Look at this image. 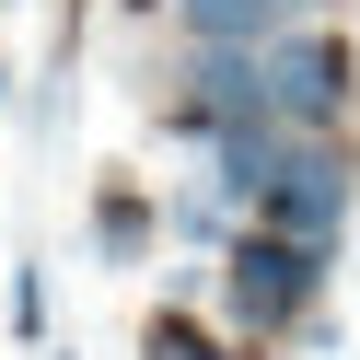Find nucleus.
<instances>
[{
  "instance_id": "f257e3e1",
  "label": "nucleus",
  "mask_w": 360,
  "mask_h": 360,
  "mask_svg": "<svg viewBox=\"0 0 360 360\" xmlns=\"http://www.w3.org/2000/svg\"><path fill=\"white\" fill-rule=\"evenodd\" d=\"M337 94H349V58H337L326 35H279V47H256V117H267V128L337 117Z\"/></svg>"
},
{
  "instance_id": "f03ea898",
  "label": "nucleus",
  "mask_w": 360,
  "mask_h": 360,
  "mask_svg": "<svg viewBox=\"0 0 360 360\" xmlns=\"http://www.w3.org/2000/svg\"><path fill=\"white\" fill-rule=\"evenodd\" d=\"M267 221H279V244H326L337 221H349V163L337 151H279V174H267Z\"/></svg>"
},
{
  "instance_id": "7ed1b4c3",
  "label": "nucleus",
  "mask_w": 360,
  "mask_h": 360,
  "mask_svg": "<svg viewBox=\"0 0 360 360\" xmlns=\"http://www.w3.org/2000/svg\"><path fill=\"white\" fill-rule=\"evenodd\" d=\"M302 290H314V256H302V244L267 233V244H244V256H233V314H244V326H279Z\"/></svg>"
},
{
  "instance_id": "20e7f679",
  "label": "nucleus",
  "mask_w": 360,
  "mask_h": 360,
  "mask_svg": "<svg viewBox=\"0 0 360 360\" xmlns=\"http://www.w3.org/2000/svg\"><path fill=\"white\" fill-rule=\"evenodd\" d=\"M174 12H186L198 47H244V58H256V47H279V35L302 24L314 0H174Z\"/></svg>"
},
{
  "instance_id": "39448f33",
  "label": "nucleus",
  "mask_w": 360,
  "mask_h": 360,
  "mask_svg": "<svg viewBox=\"0 0 360 360\" xmlns=\"http://www.w3.org/2000/svg\"><path fill=\"white\" fill-rule=\"evenodd\" d=\"M186 117H210L221 140H233V128H267V117H256V58H244V47H210V58L186 70Z\"/></svg>"
},
{
  "instance_id": "423d86ee",
  "label": "nucleus",
  "mask_w": 360,
  "mask_h": 360,
  "mask_svg": "<svg viewBox=\"0 0 360 360\" xmlns=\"http://www.w3.org/2000/svg\"><path fill=\"white\" fill-rule=\"evenodd\" d=\"M12 326H24V337L47 326V267H24V279H12Z\"/></svg>"
},
{
  "instance_id": "0eeeda50",
  "label": "nucleus",
  "mask_w": 360,
  "mask_h": 360,
  "mask_svg": "<svg viewBox=\"0 0 360 360\" xmlns=\"http://www.w3.org/2000/svg\"><path fill=\"white\" fill-rule=\"evenodd\" d=\"M151 360H221L210 337H186V326H151Z\"/></svg>"
},
{
  "instance_id": "6e6552de",
  "label": "nucleus",
  "mask_w": 360,
  "mask_h": 360,
  "mask_svg": "<svg viewBox=\"0 0 360 360\" xmlns=\"http://www.w3.org/2000/svg\"><path fill=\"white\" fill-rule=\"evenodd\" d=\"M0 105H12V70H0Z\"/></svg>"
}]
</instances>
